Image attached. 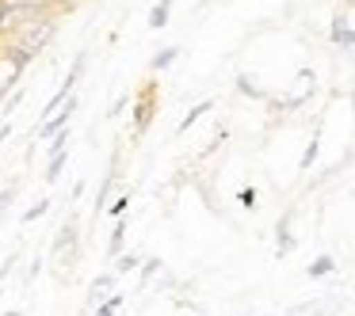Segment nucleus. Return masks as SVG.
I'll return each instance as SVG.
<instances>
[{"mask_svg": "<svg viewBox=\"0 0 355 316\" xmlns=\"http://www.w3.org/2000/svg\"><path fill=\"white\" fill-rule=\"evenodd\" d=\"M168 19H172V0H157L153 8H149V27L161 31V27H168Z\"/></svg>", "mask_w": 355, "mask_h": 316, "instance_id": "nucleus-13", "label": "nucleus"}, {"mask_svg": "<svg viewBox=\"0 0 355 316\" xmlns=\"http://www.w3.org/2000/svg\"><path fill=\"white\" fill-rule=\"evenodd\" d=\"M12 270H16V255H8V259H4V267H0V282H4V278H8Z\"/></svg>", "mask_w": 355, "mask_h": 316, "instance_id": "nucleus-25", "label": "nucleus"}, {"mask_svg": "<svg viewBox=\"0 0 355 316\" xmlns=\"http://www.w3.org/2000/svg\"><path fill=\"white\" fill-rule=\"evenodd\" d=\"M180 54H184L180 46H164V50H157L153 62H149V73H164V69H172V65L180 62Z\"/></svg>", "mask_w": 355, "mask_h": 316, "instance_id": "nucleus-10", "label": "nucleus"}, {"mask_svg": "<svg viewBox=\"0 0 355 316\" xmlns=\"http://www.w3.org/2000/svg\"><path fill=\"white\" fill-rule=\"evenodd\" d=\"M0 297H4V290H0Z\"/></svg>", "mask_w": 355, "mask_h": 316, "instance_id": "nucleus-30", "label": "nucleus"}, {"mask_svg": "<svg viewBox=\"0 0 355 316\" xmlns=\"http://www.w3.org/2000/svg\"><path fill=\"white\" fill-rule=\"evenodd\" d=\"M4 316H24V313H19V308H8V313H4Z\"/></svg>", "mask_w": 355, "mask_h": 316, "instance_id": "nucleus-29", "label": "nucleus"}, {"mask_svg": "<svg viewBox=\"0 0 355 316\" xmlns=\"http://www.w3.org/2000/svg\"><path fill=\"white\" fill-rule=\"evenodd\" d=\"M332 270H336V259H332V255H317V259L306 267V275L309 278H324V275H332Z\"/></svg>", "mask_w": 355, "mask_h": 316, "instance_id": "nucleus-16", "label": "nucleus"}, {"mask_svg": "<svg viewBox=\"0 0 355 316\" xmlns=\"http://www.w3.org/2000/svg\"><path fill=\"white\" fill-rule=\"evenodd\" d=\"M77 107H80V103H77V92H73L69 100H65L62 107L54 111V115L42 118V122L35 126V138H39V141H50L58 130H69V122H73V115H77Z\"/></svg>", "mask_w": 355, "mask_h": 316, "instance_id": "nucleus-3", "label": "nucleus"}, {"mask_svg": "<svg viewBox=\"0 0 355 316\" xmlns=\"http://www.w3.org/2000/svg\"><path fill=\"white\" fill-rule=\"evenodd\" d=\"M77 232H80V221H77V217H69V221L54 232V244H50L54 259L65 263V267H69V263L77 259V252H80V236H77Z\"/></svg>", "mask_w": 355, "mask_h": 316, "instance_id": "nucleus-2", "label": "nucleus"}, {"mask_svg": "<svg viewBox=\"0 0 355 316\" xmlns=\"http://www.w3.org/2000/svg\"><path fill=\"white\" fill-rule=\"evenodd\" d=\"M27 65H31V57L0 42V103H4V100H8V95L19 88V80H24V69H27Z\"/></svg>", "mask_w": 355, "mask_h": 316, "instance_id": "nucleus-1", "label": "nucleus"}, {"mask_svg": "<svg viewBox=\"0 0 355 316\" xmlns=\"http://www.w3.org/2000/svg\"><path fill=\"white\" fill-rule=\"evenodd\" d=\"M313 88H317V77H313V69H302L298 77H294V92L291 95H283V100H271V107L275 111H298L302 103L313 95Z\"/></svg>", "mask_w": 355, "mask_h": 316, "instance_id": "nucleus-4", "label": "nucleus"}, {"mask_svg": "<svg viewBox=\"0 0 355 316\" xmlns=\"http://www.w3.org/2000/svg\"><path fill=\"white\" fill-rule=\"evenodd\" d=\"M46 4H50V8H54V12H65V8H73L77 0H46Z\"/></svg>", "mask_w": 355, "mask_h": 316, "instance_id": "nucleus-26", "label": "nucleus"}, {"mask_svg": "<svg viewBox=\"0 0 355 316\" xmlns=\"http://www.w3.org/2000/svg\"><path fill=\"white\" fill-rule=\"evenodd\" d=\"M16 194H19V187H16V183L0 187V221H4V214H8V206L16 202Z\"/></svg>", "mask_w": 355, "mask_h": 316, "instance_id": "nucleus-21", "label": "nucleus"}, {"mask_svg": "<svg viewBox=\"0 0 355 316\" xmlns=\"http://www.w3.org/2000/svg\"><path fill=\"white\" fill-rule=\"evenodd\" d=\"M12 130H16V126H12V122H4V126H0V145H4V141L12 138Z\"/></svg>", "mask_w": 355, "mask_h": 316, "instance_id": "nucleus-27", "label": "nucleus"}, {"mask_svg": "<svg viewBox=\"0 0 355 316\" xmlns=\"http://www.w3.org/2000/svg\"><path fill=\"white\" fill-rule=\"evenodd\" d=\"M138 267H141V286H149V278H153L157 270L164 267V263H161V255H149L146 263H138Z\"/></svg>", "mask_w": 355, "mask_h": 316, "instance_id": "nucleus-20", "label": "nucleus"}, {"mask_svg": "<svg viewBox=\"0 0 355 316\" xmlns=\"http://www.w3.org/2000/svg\"><path fill=\"white\" fill-rule=\"evenodd\" d=\"M111 263H115V275H130V270L138 267L141 259H138V255H134V252H119V255H115V259H111Z\"/></svg>", "mask_w": 355, "mask_h": 316, "instance_id": "nucleus-19", "label": "nucleus"}, {"mask_svg": "<svg viewBox=\"0 0 355 316\" xmlns=\"http://www.w3.org/2000/svg\"><path fill=\"white\" fill-rule=\"evenodd\" d=\"M237 202H241L245 210H252V206H256V191H252V187H245V191L237 194Z\"/></svg>", "mask_w": 355, "mask_h": 316, "instance_id": "nucleus-23", "label": "nucleus"}, {"mask_svg": "<svg viewBox=\"0 0 355 316\" xmlns=\"http://www.w3.org/2000/svg\"><path fill=\"white\" fill-rule=\"evenodd\" d=\"M65 164H69V145L58 149V153H50V160H46V176H42V179H46V183L54 187L58 179L65 176Z\"/></svg>", "mask_w": 355, "mask_h": 316, "instance_id": "nucleus-9", "label": "nucleus"}, {"mask_svg": "<svg viewBox=\"0 0 355 316\" xmlns=\"http://www.w3.org/2000/svg\"><path fill=\"white\" fill-rule=\"evenodd\" d=\"M126 210H130V194H119V198H111V202H107V210H103V214H111V217H126Z\"/></svg>", "mask_w": 355, "mask_h": 316, "instance_id": "nucleus-22", "label": "nucleus"}, {"mask_svg": "<svg viewBox=\"0 0 355 316\" xmlns=\"http://www.w3.org/2000/svg\"><path fill=\"white\" fill-rule=\"evenodd\" d=\"M126 107H130V100H126V95H119V100L111 103V111H107V115H111V118H119V115H123Z\"/></svg>", "mask_w": 355, "mask_h": 316, "instance_id": "nucleus-24", "label": "nucleus"}, {"mask_svg": "<svg viewBox=\"0 0 355 316\" xmlns=\"http://www.w3.org/2000/svg\"><path fill=\"white\" fill-rule=\"evenodd\" d=\"M291 221H294V214H283V217H279V225H275V236H279L275 252L279 255H291L294 248H298V236L291 232Z\"/></svg>", "mask_w": 355, "mask_h": 316, "instance_id": "nucleus-6", "label": "nucleus"}, {"mask_svg": "<svg viewBox=\"0 0 355 316\" xmlns=\"http://www.w3.org/2000/svg\"><path fill=\"white\" fill-rule=\"evenodd\" d=\"M153 111H157V100H153V84L138 95V107H134V138H146V130L153 126Z\"/></svg>", "mask_w": 355, "mask_h": 316, "instance_id": "nucleus-5", "label": "nucleus"}, {"mask_svg": "<svg viewBox=\"0 0 355 316\" xmlns=\"http://www.w3.org/2000/svg\"><path fill=\"white\" fill-rule=\"evenodd\" d=\"M237 92L248 95V100H268V92H263V88L256 84V77H248V73H241V77H237Z\"/></svg>", "mask_w": 355, "mask_h": 316, "instance_id": "nucleus-14", "label": "nucleus"}, {"mask_svg": "<svg viewBox=\"0 0 355 316\" xmlns=\"http://www.w3.org/2000/svg\"><path fill=\"white\" fill-rule=\"evenodd\" d=\"M317 153H321V138L313 133V138H309V145H306V153H302V164H298V168H302V171H309V168L317 164Z\"/></svg>", "mask_w": 355, "mask_h": 316, "instance_id": "nucleus-18", "label": "nucleus"}, {"mask_svg": "<svg viewBox=\"0 0 355 316\" xmlns=\"http://www.w3.org/2000/svg\"><path fill=\"white\" fill-rule=\"evenodd\" d=\"M119 252H126V217H115V229L107 240V259H115Z\"/></svg>", "mask_w": 355, "mask_h": 316, "instance_id": "nucleus-11", "label": "nucleus"}, {"mask_svg": "<svg viewBox=\"0 0 355 316\" xmlns=\"http://www.w3.org/2000/svg\"><path fill=\"white\" fill-rule=\"evenodd\" d=\"M329 39H332V46H340V50H352V46H355V27H347V19H344V16H336V19H332V31H329Z\"/></svg>", "mask_w": 355, "mask_h": 316, "instance_id": "nucleus-7", "label": "nucleus"}, {"mask_svg": "<svg viewBox=\"0 0 355 316\" xmlns=\"http://www.w3.org/2000/svg\"><path fill=\"white\" fill-rule=\"evenodd\" d=\"M80 191H85V179H77V183H73V191H69V198H73V202H77V198H80Z\"/></svg>", "mask_w": 355, "mask_h": 316, "instance_id": "nucleus-28", "label": "nucleus"}, {"mask_svg": "<svg viewBox=\"0 0 355 316\" xmlns=\"http://www.w3.org/2000/svg\"><path fill=\"white\" fill-rule=\"evenodd\" d=\"M119 308H123V293H107V297L100 301V305H92V316H115Z\"/></svg>", "mask_w": 355, "mask_h": 316, "instance_id": "nucleus-15", "label": "nucleus"}, {"mask_svg": "<svg viewBox=\"0 0 355 316\" xmlns=\"http://www.w3.org/2000/svg\"><path fill=\"white\" fill-rule=\"evenodd\" d=\"M107 293H115V270H107V275L92 278V286H88V305H100Z\"/></svg>", "mask_w": 355, "mask_h": 316, "instance_id": "nucleus-8", "label": "nucleus"}, {"mask_svg": "<svg viewBox=\"0 0 355 316\" xmlns=\"http://www.w3.org/2000/svg\"><path fill=\"white\" fill-rule=\"evenodd\" d=\"M210 107H214V100H202V103H195V107H191V111H187V115H184V118H180V126H176V133H187V130H191V126H195V122H199V118H202V115H210Z\"/></svg>", "mask_w": 355, "mask_h": 316, "instance_id": "nucleus-12", "label": "nucleus"}, {"mask_svg": "<svg viewBox=\"0 0 355 316\" xmlns=\"http://www.w3.org/2000/svg\"><path fill=\"white\" fill-rule=\"evenodd\" d=\"M50 206H54L50 198H39L35 206H27V210H24V217H19V221H24V225H35L39 217H46V214H50Z\"/></svg>", "mask_w": 355, "mask_h": 316, "instance_id": "nucleus-17", "label": "nucleus"}]
</instances>
